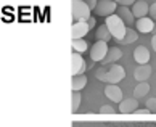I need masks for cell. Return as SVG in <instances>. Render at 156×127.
I'll use <instances>...</instances> for the list:
<instances>
[{
    "label": "cell",
    "instance_id": "cell-1",
    "mask_svg": "<svg viewBox=\"0 0 156 127\" xmlns=\"http://www.w3.org/2000/svg\"><path fill=\"white\" fill-rule=\"evenodd\" d=\"M95 77L101 82H108V84H119L121 80L126 77V71L122 66L119 65H111L109 69H106L105 66H101L100 69H97Z\"/></svg>",
    "mask_w": 156,
    "mask_h": 127
},
{
    "label": "cell",
    "instance_id": "cell-2",
    "mask_svg": "<svg viewBox=\"0 0 156 127\" xmlns=\"http://www.w3.org/2000/svg\"><path fill=\"white\" fill-rule=\"evenodd\" d=\"M105 24L108 26L109 32H111V36H113V39L116 40V42H119V40H122V39H124L126 31H127V26H126V23L121 19L116 13H113V15L106 16Z\"/></svg>",
    "mask_w": 156,
    "mask_h": 127
},
{
    "label": "cell",
    "instance_id": "cell-3",
    "mask_svg": "<svg viewBox=\"0 0 156 127\" xmlns=\"http://www.w3.org/2000/svg\"><path fill=\"white\" fill-rule=\"evenodd\" d=\"M92 16V10L85 0H73V19L76 21H87Z\"/></svg>",
    "mask_w": 156,
    "mask_h": 127
},
{
    "label": "cell",
    "instance_id": "cell-4",
    "mask_svg": "<svg viewBox=\"0 0 156 127\" xmlns=\"http://www.w3.org/2000/svg\"><path fill=\"white\" fill-rule=\"evenodd\" d=\"M108 42H103V40H97V42L92 45V48H90V60L92 61H103L105 60V56L108 53Z\"/></svg>",
    "mask_w": 156,
    "mask_h": 127
},
{
    "label": "cell",
    "instance_id": "cell-5",
    "mask_svg": "<svg viewBox=\"0 0 156 127\" xmlns=\"http://www.w3.org/2000/svg\"><path fill=\"white\" fill-rule=\"evenodd\" d=\"M116 7H118V2H114V0H98L97 3V8L94 10L98 16H109L113 15L114 11H116Z\"/></svg>",
    "mask_w": 156,
    "mask_h": 127
},
{
    "label": "cell",
    "instance_id": "cell-6",
    "mask_svg": "<svg viewBox=\"0 0 156 127\" xmlns=\"http://www.w3.org/2000/svg\"><path fill=\"white\" fill-rule=\"evenodd\" d=\"M85 69H87V63L82 58V53L73 51V55H71V72H73V76H76V74H84Z\"/></svg>",
    "mask_w": 156,
    "mask_h": 127
},
{
    "label": "cell",
    "instance_id": "cell-7",
    "mask_svg": "<svg viewBox=\"0 0 156 127\" xmlns=\"http://www.w3.org/2000/svg\"><path fill=\"white\" fill-rule=\"evenodd\" d=\"M135 27H137V31L142 32V34L153 32V31H154V21H153V18L143 16V18L135 19Z\"/></svg>",
    "mask_w": 156,
    "mask_h": 127
},
{
    "label": "cell",
    "instance_id": "cell-8",
    "mask_svg": "<svg viewBox=\"0 0 156 127\" xmlns=\"http://www.w3.org/2000/svg\"><path fill=\"white\" fill-rule=\"evenodd\" d=\"M105 95L108 100L114 103H121V100H122V90L119 89L118 84H108L105 87Z\"/></svg>",
    "mask_w": 156,
    "mask_h": 127
},
{
    "label": "cell",
    "instance_id": "cell-9",
    "mask_svg": "<svg viewBox=\"0 0 156 127\" xmlns=\"http://www.w3.org/2000/svg\"><path fill=\"white\" fill-rule=\"evenodd\" d=\"M71 31H73V39H82L90 31V27L87 24V21H76L73 23Z\"/></svg>",
    "mask_w": 156,
    "mask_h": 127
},
{
    "label": "cell",
    "instance_id": "cell-10",
    "mask_svg": "<svg viewBox=\"0 0 156 127\" xmlns=\"http://www.w3.org/2000/svg\"><path fill=\"white\" fill-rule=\"evenodd\" d=\"M138 103H137V98H122L119 103V113L122 114H132L137 109Z\"/></svg>",
    "mask_w": 156,
    "mask_h": 127
},
{
    "label": "cell",
    "instance_id": "cell-11",
    "mask_svg": "<svg viewBox=\"0 0 156 127\" xmlns=\"http://www.w3.org/2000/svg\"><path fill=\"white\" fill-rule=\"evenodd\" d=\"M148 11H150V5L145 2V0H137V2L132 5V13H134L135 19L147 16V15H148Z\"/></svg>",
    "mask_w": 156,
    "mask_h": 127
},
{
    "label": "cell",
    "instance_id": "cell-12",
    "mask_svg": "<svg viewBox=\"0 0 156 127\" xmlns=\"http://www.w3.org/2000/svg\"><path fill=\"white\" fill-rule=\"evenodd\" d=\"M116 15L126 23L127 27L132 26V24H135V16H134V13H132V10H130L129 7H119Z\"/></svg>",
    "mask_w": 156,
    "mask_h": 127
},
{
    "label": "cell",
    "instance_id": "cell-13",
    "mask_svg": "<svg viewBox=\"0 0 156 127\" xmlns=\"http://www.w3.org/2000/svg\"><path fill=\"white\" fill-rule=\"evenodd\" d=\"M121 56H122V50H121L119 47H109L108 53H106V56H105V60L101 61V65H103V66L113 65V63H116Z\"/></svg>",
    "mask_w": 156,
    "mask_h": 127
},
{
    "label": "cell",
    "instance_id": "cell-14",
    "mask_svg": "<svg viewBox=\"0 0 156 127\" xmlns=\"http://www.w3.org/2000/svg\"><path fill=\"white\" fill-rule=\"evenodd\" d=\"M150 76H151V66L148 65H138L134 71V77L138 80V82H143V80H147Z\"/></svg>",
    "mask_w": 156,
    "mask_h": 127
},
{
    "label": "cell",
    "instance_id": "cell-15",
    "mask_svg": "<svg viewBox=\"0 0 156 127\" xmlns=\"http://www.w3.org/2000/svg\"><path fill=\"white\" fill-rule=\"evenodd\" d=\"M134 60L138 63V65H147L150 61V51L145 45H140L134 50Z\"/></svg>",
    "mask_w": 156,
    "mask_h": 127
},
{
    "label": "cell",
    "instance_id": "cell-16",
    "mask_svg": "<svg viewBox=\"0 0 156 127\" xmlns=\"http://www.w3.org/2000/svg\"><path fill=\"white\" fill-rule=\"evenodd\" d=\"M85 85H87V77H85L84 74H76V76H73V80H71L73 92H80Z\"/></svg>",
    "mask_w": 156,
    "mask_h": 127
},
{
    "label": "cell",
    "instance_id": "cell-17",
    "mask_svg": "<svg viewBox=\"0 0 156 127\" xmlns=\"http://www.w3.org/2000/svg\"><path fill=\"white\" fill-rule=\"evenodd\" d=\"M138 39V31L137 29H132V27H127L126 31V36L122 40H119L118 44H122V45H129V44H134L135 40Z\"/></svg>",
    "mask_w": 156,
    "mask_h": 127
},
{
    "label": "cell",
    "instance_id": "cell-18",
    "mask_svg": "<svg viewBox=\"0 0 156 127\" xmlns=\"http://www.w3.org/2000/svg\"><path fill=\"white\" fill-rule=\"evenodd\" d=\"M95 36H97L98 40H103V42H109V40L113 39V36H111V32H109V29H108V26H106V24L98 26V27H97Z\"/></svg>",
    "mask_w": 156,
    "mask_h": 127
},
{
    "label": "cell",
    "instance_id": "cell-19",
    "mask_svg": "<svg viewBox=\"0 0 156 127\" xmlns=\"http://www.w3.org/2000/svg\"><path fill=\"white\" fill-rule=\"evenodd\" d=\"M148 92H150V85H148L147 80H143V82H138V85L134 89V97L135 98H143Z\"/></svg>",
    "mask_w": 156,
    "mask_h": 127
},
{
    "label": "cell",
    "instance_id": "cell-20",
    "mask_svg": "<svg viewBox=\"0 0 156 127\" xmlns=\"http://www.w3.org/2000/svg\"><path fill=\"white\" fill-rule=\"evenodd\" d=\"M71 45H73V51H79V53H84L89 48V44L84 39H73Z\"/></svg>",
    "mask_w": 156,
    "mask_h": 127
},
{
    "label": "cell",
    "instance_id": "cell-21",
    "mask_svg": "<svg viewBox=\"0 0 156 127\" xmlns=\"http://www.w3.org/2000/svg\"><path fill=\"white\" fill-rule=\"evenodd\" d=\"M80 101H82L80 92H73V95H71V111H73V113H76L77 109H79Z\"/></svg>",
    "mask_w": 156,
    "mask_h": 127
},
{
    "label": "cell",
    "instance_id": "cell-22",
    "mask_svg": "<svg viewBox=\"0 0 156 127\" xmlns=\"http://www.w3.org/2000/svg\"><path fill=\"white\" fill-rule=\"evenodd\" d=\"M100 113L101 114H114V113H116V109H114L111 105H103L100 108Z\"/></svg>",
    "mask_w": 156,
    "mask_h": 127
},
{
    "label": "cell",
    "instance_id": "cell-23",
    "mask_svg": "<svg viewBox=\"0 0 156 127\" xmlns=\"http://www.w3.org/2000/svg\"><path fill=\"white\" fill-rule=\"evenodd\" d=\"M147 108L151 111V114H156V98H150L147 101Z\"/></svg>",
    "mask_w": 156,
    "mask_h": 127
},
{
    "label": "cell",
    "instance_id": "cell-24",
    "mask_svg": "<svg viewBox=\"0 0 156 127\" xmlns=\"http://www.w3.org/2000/svg\"><path fill=\"white\" fill-rule=\"evenodd\" d=\"M132 114H135V116H147V114H151V111H150L148 108H142V109H138V108H137Z\"/></svg>",
    "mask_w": 156,
    "mask_h": 127
},
{
    "label": "cell",
    "instance_id": "cell-25",
    "mask_svg": "<svg viewBox=\"0 0 156 127\" xmlns=\"http://www.w3.org/2000/svg\"><path fill=\"white\" fill-rule=\"evenodd\" d=\"M148 15H150V18L156 19V2H153L151 5H150V11H148Z\"/></svg>",
    "mask_w": 156,
    "mask_h": 127
},
{
    "label": "cell",
    "instance_id": "cell-26",
    "mask_svg": "<svg viewBox=\"0 0 156 127\" xmlns=\"http://www.w3.org/2000/svg\"><path fill=\"white\" fill-rule=\"evenodd\" d=\"M137 2V0H119V5H121V7H130V5H134Z\"/></svg>",
    "mask_w": 156,
    "mask_h": 127
},
{
    "label": "cell",
    "instance_id": "cell-27",
    "mask_svg": "<svg viewBox=\"0 0 156 127\" xmlns=\"http://www.w3.org/2000/svg\"><path fill=\"white\" fill-rule=\"evenodd\" d=\"M85 3L90 7V10H95L97 8V3H98V0H85Z\"/></svg>",
    "mask_w": 156,
    "mask_h": 127
},
{
    "label": "cell",
    "instance_id": "cell-28",
    "mask_svg": "<svg viewBox=\"0 0 156 127\" xmlns=\"http://www.w3.org/2000/svg\"><path fill=\"white\" fill-rule=\"evenodd\" d=\"M87 24H89V27H90V29H92V27H94V26L97 24V21H95V18H94V16H90V18L87 19Z\"/></svg>",
    "mask_w": 156,
    "mask_h": 127
},
{
    "label": "cell",
    "instance_id": "cell-29",
    "mask_svg": "<svg viewBox=\"0 0 156 127\" xmlns=\"http://www.w3.org/2000/svg\"><path fill=\"white\" fill-rule=\"evenodd\" d=\"M151 47H153V50L156 51V34L151 37Z\"/></svg>",
    "mask_w": 156,
    "mask_h": 127
},
{
    "label": "cell",
    "instance_id": "cell-30",
    "mask_svg": "<svg viewBox=\"0 0 156 127\" xmlns=\"http://www.w3.org/2000/svg\"><path fill=\"white\" fill-rule=\"evenodd\" d=\"M154 34H156V24H154Z\"/></svg>",
    "mask_w": 156,
    "mask_h": 127
},
{
    "label": "cell",
    "instance_id": "cell-31",
    "mask_svg": "<svg viewBox=\"0 0 156 127\" xmlns=\"http://www.w3.org/2000/svg\"><path fill=\"white\" fill-rule=\"evenodd\" d=\"M114 2H119V0H114Z\"/></svg>",
    "mask_w": 156,
    "mask_h": 127
},
{
    "label": "cell",
    "instance_id": "cell-32",
    "mask_svg": "<svg viewBox=\"0 0 156 127\" xmlns=\"http://www.w3.org/2000/svg\"><path fill=\"white\" fill-rule=\"evenodd\" d=\"M153 2H156V0H153Z\"/></svg>",
    "mask_w": 156,
    "mask_h": 127
}]
</instances>
